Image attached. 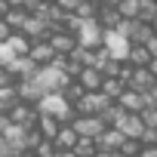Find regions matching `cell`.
<instances>
[{
	"instance_id": "2e32d148",
	"label": "cell",
	"mask_w": 157,
	"mask_h": 157,
	"mask_svg": "<svg viewBox=\"0 0 157 157\" xmlns=\"http://www.w3.org/2000/svg\"><path fill=\"white\" fill-rule=\"evenodd\" d=\"M80 139L74 132V126L71 123H59V129H56V136H52V142H56V148H74V142Z\"/></svg>"
},
{
	"instance_id": "7c38bea8",
	"label": "cell",
	"mask_w": 157,
	"mask_h": 157,
	"mask_svg": "<svg viewBox=\"0 0 157 157\" xmlns=\"http://www.w3.org/2000/svg\"><path fill=\"white\" fill-rule=\"evenodd\" d=\"M114 126H117L126 139H139V132H142V120H139V114H132V111H123Z\"/></svg>"
},
{
	"instance_id": "484cf974",
	"label": "cell",
	"mask_w": 157,
	"mask_h": 157,
	"mask_svg": "<svg viewBox=\"0 0 157 157\" xmlns=\"http://www.w3.org/2000/svg\"><path fill=\"white\" fill-rule=\"evenodd\" d=\"M136 114H139L142 126H157V105H142Z\"/></svg>"
},
{
	"instance_id": "ab89813d",
	"label": "cell",
	"mask_w": 157,
	"mask_h": 157,
	"mask_svg": "<svg viewBox=\"0 0 157 157\" xmlns=\"http://www.w3.org/2000/svg\"><path fill=\"white\" fill-rule=\"evenodd\" d=\"M6 3H10V6H19V0H6Z\"/></svg>"
},
{
	"instance_id": "30bf717a",
	"label": "cell",
	"mask_w": 157,
	"mask_h": 157,
	"mask_svg": "<svg viewBox=\"0 0 157 157\" xmlns=\"http://www.w3.org/2000/svg\"><path fill=\"white\" fill-rule=\"evenodd\" d=\"M40 65H34L28 56H16L10 65H6V71L13 74V80H31V77H34V71H37Z\"/></svg>"
},
{
	"instance_id": "5b68a950",
	"label": "cell",
	"mask_w": 157,
	"mask_h": 157,
	"mask_svg": "<svg viewBox=\"0 0 157 157\" xmlns=\"http://www.w3.org/2000/svg\"><path fill=\"white\" fill-rule=\"evenodd\" d=\"M6 117H10V123H16V126H25V129H31V126H34V120H37V108H34L31 102H22V99H16V102L10 105Z\"/></svg>"
},
{
	"instance_id": "4dcf8cb0",
	"label": "cell",
	"mask_w": 157,
	"mask_h": 157,
	"mask_svg": "<svg viewBox=\"0 0 157 157\" xmlns=\"http://www.w3.org/2000/svg\"><path fill=\"white\" fill-rule=\"evenodd\" d=\"M13 59H16V52H13V49L6 46V40H0V68H6V65H10Z\"/></svg>"
},
{
	"instance_id": "603a6c76",
	"label": "cell",
	"mask_w": 157,
	"mask_h": 157,
	"mask_svg": "<svg viewBox=\"0 0 157 157\" xmlns=\"http://www.w3.org/2000/svg\"><path fill=\"white\" fill-rule=\"evenodd\" d=\"M71 151H74L77 157H96V142H93V139H83V136H80V139L74 142V148H71Z\"/></svg>"
},
{
	"instance_id": "f546056e",
	"label": "cell",
	"mask_w": 157,
	"mask_h": 157,
	"mask_svg": "<svg viewBox=\"0 0 157 157\" xmlns=\"http://www.w3.org/2000/svg\"><path fill=\"white\" fill-rule=\"evenodd\" d=\"M139 145H157V126H142Z\"/></svg>"
},
{
	"instance_id": "44dd1931",
	"label": "cell",
	"mask_w": 157,
	"mask_h": 157,
	"mask_svg": "<svg viewBox=\"0 0 157 157\" xmlns=\"http://www.w3.org/2000/svg\"><path fill=\"white\" fill-rule=\"evenodd\" d=\"M6 46H10L16 56H25V52H28V46H31V40H28L22 31H10V37H6Z\"/></svg>"
},
{
	"instance_id": "d590c367",
	"label": "cell",
	"mask_w": 157,
	"mask_h": 157,
	"mask_svg": "<svg viewBox=\"0 0 157 157\" xmlns=\"http://www.w3.org/2000/svg\"><path fill=\"white\" fill-rule=\"evenodd\" d=\"M52 157H77V154H74L71 148H56V154H52Z\"/></svg>"
},
{
	"instance_id": "83f0119b",
	"label": "cell",
	"mask_w": 157,
	"mask_h": 157,
	"mask_svg": "<svg viewBox=\"0 0 157 157\" xmlns=\"http://www.w3.org/2000/svg\"><path fill=\"white\" fill-rule=\"evenodd\" d=\"M13 102H16V90H13V83H10V86H0V111H10Z\"/></svg>"
},
{
	"instance_id": "7a4b0ae2",
	"label": "cell",
	"mask_w": 157,
	"mask_h": 157,
	"mask_svg": "<svg viewBox=\"0 0 157 157\" xmlns=\"http://www.w3.org/2000/svg\"><path fill=\"white\" fill-rule=\"evenodd\" d=\"M31 80L40 86V93H59L71 77H65V71L59 68V65H40L37 71H34V77Z\"/></svg>"
},
{
	"instance_id": "f1b7e54d",
	"label": "cell",
	"mask_w": 157,
	"mask_h": 157,
	"mask_svg": "<svg viewBox=\"0 0 157 157\" xmlns=\"http://www.w3.org/2000/svg\"><path fill=\"white\" fill-rule=\"evenodd\" d=\"M139 148H142V145H139V139H123L117 151H120L123 157H136V154H139Z\"/></svg>"
},
{
	"instance_id": "d6a6232c",
	"label": "cell",
	"mask_w": 157,
	"mask_h": 157,
	"mask_svg": "<svg viewBox=\"0 0 157 157\" xmlns=\"http://www.w3.org/2000/svg\"><path fill=\"white\" fill-rule=\"evenodd\" d=\"M52 3H59L62 10H68V13H74V6L80 3V0H52Z\"/></svg>"
},
{
	"instance_id": "e0dca14e",
	"label": "cell",
	"mask_w": 157,
	"mask_h": 157,
	"mask_svg": "<svg viewBox=\"0 0 157 157\" xmlns=\"http://www.w3.org/2000/svg\"><path fill=\"white\" fill-rule=\"evenodd\" d=\"M120 19H123V16L117 13V6H99V13H96V22H99L102 28H117Z\"/></svg>"
},
{
	"instance_id": "8d00e7d4",
	"label": "cell",
	"mask_w": 157,
	"mask_h": 157,
	"mask_svg": "<svg viewBox=\"0 0 157 157\" xmlns=\"http://www.w3.org/2000/svg\"><path fill=\"white\" fill-rule=\"evenodd\" d=\"M96 3H99V6H117L120 0H96Z\"/></svg>"
},
{
	"instance_id": "52a82bcc",
	"label": "cell",
	"mask_w": 157,
	"mask_h": 157,
	"mask_svg": "<svg viewBox=\"0 0 157 157\" xmlns=\"http://www.w3.org/2000/svg\"><path fill=\"white\" fill-rule=\"evenodd\" d=\"M71 126H74L77 136H83V139H96V136L105 129V123H102L99 114H74Z\"/></svg>"
},
{
	"instance_id": "74e56055",
	"label": "cell",
	"mask_w": 157,
	"mask_h": 157,
	"mask_svg": "<svg viewBox=\"0 0 157 157\" xmlns=\"http://www.w3.org/2000/svg\"><path fill=\"white\" fill-rule=\"evenodd\" d=\"M16 157H34V151H31V148H25V151H19Z\"/></svg>"
},
{
	"instance_id": "8fae6325",
	"label": "cell",
	"mask_w": 157,
	"mask_h": 157,
	"mask_svg": "<svg viewBox=\"0 0 157 157\" xmlns=\"http://www.w3.org/2000/svg\"><path fill=\"white\" fill-rule=\"evenodd\" d=\"M126 86H132V90H151V86H157V80H154V71L151 68H132L129 71V80H126Z\"/></svg>"
},
{
	"instance_id": "7402d4cb",
	"label": "cell",
	"mask_w": 157,
	"mask_h": 157,
	"mask_svg": "<svg viewBox=\"0 0 157 157\" xmlns=\"http://www.w3.org/2000/svg\"><path fill=\"white\" fill-rule=\"evenodd\" d=\"M96 13H99V3H96V0H80V3L74 6V16H77V19H96Z\"/></svg>"
},
{
	"instance_id": "f35d334b",
	"label": "cell",
	"mask_w": 157,
	"mask_h": 157,
	"mask_svg": "<svg viewBox=\"0 0 157 157\" xmlns=\"http://www.w3.org/2000/svg\"><path fill=\"white\" fill-rule=\"evenodd\" d=\"M6 6H10V3H6V0H0V16H3V13H6Z\"/></svg>"
},
{
	"instance_id": "8992f818",
	"label": "cell",
	"mask_w": 157,
	"mask_h": 157,
	"mask_svg": "<svg viewBox=\"0 0 157 157\" xmlns=\"http://www.w3.org/2000/svg\"><path fill=\"white\" fill-rule=\"evenodd\" d=\"M102 46H105V52H108L111 59H126L129 40H126L120 31H114V28H102Z\"/></svg>"
},
{
	"instance_id": "d4e9b609",
	"label": "cell",
	"mask_w": 157,
	"mask_h": 157,
	"mask_svg": "<svg viewBox=\"0 0 157 157\" xmlns=\"http://www.w3.org/2000/svg\"><path fill=\"white\" fill-rule=\"evenodd\" d=\"M120 114H123V108H120L117 102H108V108H105V111H102L99 117H102V123H105V126H114Z\"/></svg>"
},
{
	"instance_id": "e575fe53",
	"label": "cell",
	"mask_w": 157,
	"mask_h": 157,
	"mask_svg": "<svg viewBox=\"0 0 157 157\" xmlns=\"http://www.w3.org/2000/svg\"><path fill=\"white\" fill-rule=\"evenodd\" d=\"M10 31H13V28L3 22V16H0V40H6V37H10Z\"/></svg>"
},
{
	"instance_id": "4316f807",
	"label": "cell",
	"mask_w": 157,
	"mask_h": 157,
	"mask_svg": "<svg viewBox=\"0 0 157 157\" xmlns=\"http://www.w3.org/2000/svg\"><path fill=\"white\" fill-rule=\"evenodd\" d=\"M31 151H34V157H52V154H56V142L40 136V139H37V145H34Z\"/></svg>"
},
{
	"instance_id": "d6986e66",
	"label": "cell",
	"mask_w": 157,
	"mask_h": 157,
	"mask_svg": "<svg viewBox=\"0 0 157 157\" xmlns=\"http://www.w3.org/2000/svg\"><path fill=\"white\" fill-rule=\"evenodd\" d=\"M123 86H126V83L120 80V77H102V83H99V90H102V93H105L111 102H114V99L123 93Z\"/></svg>"
},
{
	"instance_id": "4fadbf2b",
	"label": "cell",
	"mask_w": 157,
	"mask_h": 157,
	"mask_svg": "<svg viewBox=\"0 0 157 157\" xmlns=\"http://www.w3.org/2000/svg\"><path fill=\"white\" fill-rule=\"evenodd\" d=\"M154 56L148 52V46L145 43H129V49H126V65H132V68H148V62H151Z\"/></svg>"
},
{
	"instance_id": "277c9868",
	"label": "cell",
	"mask_w": 157,
	"mask_h": 157,
	"mask_svg": "<svg viewBox=\"0 0 157 157\" xmlns=\"http://www.w3.org/2000/svg\"><path fill=\"white\" fill-rule=\"evenodd\" d=\"M108 96L102 93V90H83V96L74 102V111L77 114H102L105 108H108Z\"/></svg>"
},
{
	"instance_id": "ac0fdd59",
	"label": "cell",
	"mask_w": 157,
	"mask_h": 157,
	"mask_svg": "<svg viewBox=\"0 0 157 157\" xmlns=\"http://www.w3.org/2000/svg\"><path fill=\"white\" fill-rule=\"evenodd\" d=\"M34 129H37L43 139H52V136H56V129H59V120H56V117H49V114H37Z\"/></svg>"
},
{
	"instance_id": "cb8c5ba5",
	"label": "cell",
	"mask_w": 157,
	"mask_h": 157,
	"mask_svg": "<svg viewBox=\"0 0 157 157\" xmlns=\"http://www.w3.org/2000/svg\"><path fill=\"white\" fill-rule=\"evenodd\" d=\"M59 93L65 96V102H71V105H74L77 99H80V96H83V86H80V83H77V80H68V83H65V86H62Z\"/></svg>"
},
{
	"instance_id": "6da1fadb",
	"label": "cell",
	"mask_w": 157,
	"mask_h": 157,
	"mask_svg": "<svg viewBox=\"0 0 157 157\" xmlns=\"http://www.w3.org/2000/svg\"><path fill=\"white\" fill-rule=\"evenodd\" d=\"M34 108H37V114H49V117H56L59 123H71L74 120V105L71 102H65V96L62 93H43L37 102H34Z\"/></svg>"
},
{
	"instance_id": "1f68e13d",
	"label": "cell",
	"mask_w": 157,
	"mask_h": 157,
	"mask_svg": "<svg viewBox=\"0 0 157 157\" xmlns=\"http://www.w3.org/2000/svg\"><path fill=\"white\" fill-rule=\"evenodd\" d=\"M136 157H157V145H142Z\"/></svg>"
},
{
	"instance_id": "ba28073f",
	"label": "cell",
	"mask_w": 157,
	"mask_h": 157,
	"mask_svg": "<svg viewBox=\"0 0 157 157\" xmlns=\"http://www.w3.org/2000/svg\"><path fill=\"white\" fill-rule=\"evenodd\" d=\"M28 40H46V34L52 31V25L43 19V16H34V13H28V19L22 22V28H19Z\"/></svg>"
},
{
	"instance_id": "9a60e30c",
	"label": "cell",
	"mask_w": 157,
	"mask_h": 157,
	"mask_svg": "<svg viewBox=\"0 0 157 157\" xmlns=\"http://www.w3.org/2000/svg\"><path fill=\"white\" fill-rule=\"evenodd\" d=\"M74 80L80 83L83 90H99V83H102V71H96V68L83 65V68H80V74H77Z\"/></svg>"
},
{
	"instance_id": "836d02e7",
	"label": "cell",
	"mask_w": 157,
	"mask_h": 157,
	"mask_svg": "<svg viewBox=\"0 0 157 157\" xmlns=\"http://www.w3.org/2000/svg\"><path fill=\"white\" fill-rule=\"evenodd\" d=\"M10 83H13V74L6 68H0V86H10Z\"/></svg>"
},
{
	"instance_id": "9c48e42d",
	"label": "cell",
	"mask_w": 157,
	"mask_h": 157,
	"mask_svg": "<svg viewBox=\"0 0 157 157\" xmlns=\"http://www.w3.org/2000/svg\"><path fill=\"white\" fill-rule=\"evenodd\" d=\"M123 139H126V136H123L117 126H105V129H102L93 142H96V151H117Z\"/></svg>"
},
{
	"instance_id": "3957f363",
	"label": "cell",
	"mask_w": 157,
	"mask_h": 157,
	"mask_svg": "<svg viewBox=\"0 0 157 157\" xmlns=\"http://www.w3.org/2000/svg\"><path fill=\"white\" fill-rule=\"evenodd\" d=\"M74 40H77V46H83V49L102 46V25L96 19H80L77 28H74Z\"/></svg>"
},
{
	"instance_id": "5bb4252c",
	"label": "cell",
	"mask_w": 157,
	"mask_h": 157,
	"mask_svg": "<svg viewBox=\"0 0 157 157\" xmlns=\"http://www.w3.org/2000/svg\"><path fill=\"white\" fill-rule=\"evenodd\" d=\"M114 102H117V105H120L123 111H132V114H136V111H139V108L145 105L142 93H139V90H132V86H123V93H120V96H117Z\"/></svg>"
},
{
	"instance_id": "ffe728a7",
	"label": "cell",
	"mask_w": 157,
	"mask_h": 157,
	"mask_svg": "<svg viewBox=\"0 0 157 157\" xmlns=\"http://www.w3.org/2000/svg\"><path fill=\"white\" fill-rule=\"evenodd\" d=\"M154 16H157V3H154V0H139V6H136V19L145 22V25H154Z\"/></svg>"
}]
</instances>
